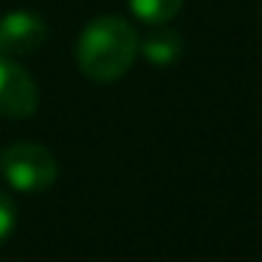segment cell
Here are the masks:
<instances>
[{"label": "cell", "instance_id": "obj_1", "mask_svg": "<svg viewBox=\"0 0 262 262\" xmlns=\"http://www.w3.org/2000/svg\"><path fill=\"white\" fill-rule=\"evenodd\" d=\"M138 54V34L124 17L104 14L85 26L76 42V65L93 82H116Z\"/></svg>", "mask_w": 262, "mask_h": 262}, {"label": "cell", "instance_id": "obj_2", "mask_svg": "<svg viewBox=\"0 0 262 262\" xmlns=\"http://www.w3.org/2000/svg\"><path fill=\"white\" fill-rule=\"evenodd\" d=\"M57 158L42 144L20 141L0 152V175L17 192H42L57 181Z\"/></svg>", "mask_w": 262, "mask_h": 262}, {"label": "cell", "instance_id": "obj_3", "mask_svg": "<svg viewBox=\"0 0 262 262\" xmlns=\"http://www.w3.org/2000/svg\"><path fill=\"white\" fill-rule=\"evenodd\" d=\"M40 91L26 68L14 59L0 57V116L6 119H29L37 113Z\"/></svg>", "mask_w": 262, "mask_h": 262}, {"label": "cell", "instance_id": "obj_4", "mask_svg": "<svg viewBox=\"0 0 262 262\" xmlns=\"http://www.w3.org/2000/svg\"><path fill=\"white\" fill-rule=\"evenodd\" d=\"M48 40V26L34 12H9L0 17V57H26Z\"/></svg>", "mask_w": 262, "mask_h": 262}, {"label": "cell", "instance_id": "obj_5", "mask_svg": "<svg viewBox=\"0 0 262 262\" xmlns=\"http://www.w3.org/2000/svg\"><path fill=\"white\" fill-rule=\"evenodd\" d=\"M138 48H141L144 57L152 65H172L183 51V40L178 31L166 29V26H158V31H152L144 42H138Z\"/></svg>", "mask_w": 262, "mask_h": 262}, {"label": "cell", "instance_id": "obj_6", "mask_svg": "<svg viewBox=\"0 0 262 262\" xmlns=\"http://www.w3.org/2000/svg\"><path fill=\"white\" fill-rule=\"evenodd\" d=\"M181 6L183 0H130V12L147 26H166Z\"/></svg>", "mask_w": 262, "mask_h": 262}, {"label": "cell", "instance_id": "obj_7", "mask_svg": "<svg viewBox=\"0 0 262 262\" xmlns=\"http://www.w3.org/2000/svg\"><path fill=\"white\" fill-rule=\"evenodd\" d=\"M14 226H17V206L6 192H0V245L9 239Z\"/></svg>", "mask_w": 262, "mask_h": 262}]
</instances>
